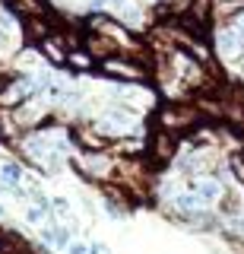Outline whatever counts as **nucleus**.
I'll use <instances>...</instances> for the list:
<instances>
[{
	"instance_id": "9",
	"label": "nucleus",
	"mask_w": 244,
	"mask_h": 254,
	"mask_svg": "<svg viewBox=\"0 0 244 254\" xmlns=\"http://www.w3.org/2000/svg\"><path fill=\"white\" fill-rule=\"evenodd\" d=\"M13 16H38L45 10V0H3Z\"/></svg>"
},
{
	"instance_id": "15",
	"label": "nucleus",
	"mask_w": 244,
	"mask_h": 254,
	"mask_svg": "<svg viewBox=\"0 0 244 254\" xmlns=\"http://www.w3.org/2000/svg\"><path fill=\"white\" fill-rule=\"evenodd\" d=\"M45 216H48V210H42V206H32V210H29V213H26V219H29V222H32V226H38V222H42Z\"/></svg>"
},
{
	"instance_id": "18",
	"label": "nucleus",
	"mask_w": 244,
	"mask_h": 254,
	"mask_svg": "<svg viewBox=\"0 0 244 254\" xmlns=\"http://www.w3.org/2000/svg\"><path fill=\"white\" fill-rule=\"evenodd\" d=\"M89 254H108V248H105V245H98V242H96V245H89Z\"/></svg>"
},
{
	"instance_id": "5",
	"label": "nucleus",
	"mask_w": 244,
	"mask_h": 254,
	"mask_svg": "<svg viewBox=\"0 0 244 254\" xmlns=\"http://www.w3.org/2000/svg\"><path fill=\"white\" fill-rule=\"evenodd\" d=\"M38 51H42V58L51 64V67H67V38L60 35V32H51L48 38H42L38 42Z\"/></svg>"
},
{
	"instance_id": "11",
	"label": "nucleus",
	"mask_w": 244,
	"mask_h": 254,
	"mask_svg": "<svg viewBox=\"0 0 244 254\" xmlns=\"http://www.w3.org/2000/svg\"><path fill=\"white\" fill-rule=\"evenodd\" d=\"M42 238H45L48 245H54V248H64V251H67V245L73 242L70 229H64V226H57V229H42Z\"/></svg>"
},
{
	"instance_id": "17",
	"label": "nucleus",
	"mask_w": 244,
	"mask_h": 254,
	"mask_svg": "<svg viewBox=\"0 0 244 254\" xmlns=\"http://www.w3.org/2000/svg\"><path fill=\"white\" fill-rule=\"evenodd\" d=\"M67 254H89V245H83V242H70V245H67Z\"/></svg>"
},
{
	"instance_id": "6",
	"label": "nucleus",
	"mask_w": 244,
	"mask_h": 254,
	"mask_svg": "<svg viewBox=\"0 0 244 254\" xmlns=\"http://www.w3.org/2000/svg\"><path fill=\"white\" fill-rule=\"evenodd\" d=\"M83 48L96 61H105V58H111V54H121V48H117L114 38L101 35V32H86V35H83Z\"/></svg>"
},
{
	"instance_id": "2",
	"label": "nucleus",
	"mask_w": 244,
	"mask_h": 254,
	"mask_svg": "<svg viewBox=\"0 0 244 254\" xmlns=\"http://www.w3.org/2000/svg\"><path fill=\"white\" fill-rule=\"evenodd\" d=\"M98 70L108 79H117V83H143L149 76V67H143V61L130 58V54H111V58L98 61Z\"/></svg>"
},
{
	"instance_id": "14",
	"label": "nucleus",
	"mask_w": 244,
	"mask_h": 254,
	"mask_svg": "<svg viewBox=\"0 0 244 254\" xmlns=\"http://www.w3.org/2000/svg\"><path fill=\"white\" fill-rule=\"evenodd\" d=\"M228 165H232V172H235V178H238V181H241V185H244V149H238V153H235V156H232V162H228Z\"/></svg>"
},
{
	"instance_id": "1",
	"label": "nucleus",
	"mask_w": 244,
	"mask_h": 254,
	"mask_svg": "<svg viewBox=\"0 0 244 254\" xmlns=\"http://www.w3.org/2000/svg\"><path fill=\"white\" fill-rule=\"evenodd\" d=\"M206 118H203V111L194 105V102H168V105H162L155 111V124L162 127V130L168 133H191L194 127H200Z\"/></svg>"
},
{
	"instance_id": "10",
	"label": "nucleus",
	"mask_w": 244,
	"mask_h": 254,
	"mask_svg": "<svg viewBox=\"0 0 244 254\" xmlns=\"http://www.w3.org/2000/svg\"><path fill=\"white\" fill-rule=\"evenodd\" d=\"M67 67H73V70H80V73H86V70L96 67V58H92L86 48H70V51H67Z\"/></svg>"
},
{
	"instance_id": "7",
	"label": "nucleus",
	"mask_w": 244,
	"mask_h": 254,
	"mask_svg": "<svg viewBox=\"0 0 244 254\" xmlns=\"http://www.w3.org/2000/svg\"><path fill=\"white\" fill-rule=\"evenodd\" d=\"M54 32V26H51V19L48 16H22V35H26V42H32V45H38L42 38H48Z\"/></svg>"
},
{
	"instance_id": "3",
	"label": "nucleus",
	"mask_w": 244,
	"mask_h": 254,
	"mask_svg": "<svg viewBox=\"0 0 244 254\" xmlns=\"http://www.w3.org/2000/svg\"><path fill=\"white\" fill-rule=\"evenodd\" d=\"M146 156L152 165H168L178 156V133H168L162 127H155L149 143H146Z\"/></svg>"
},
{
	"instance_id": "16",
	"label": "nucleus",
	"mask_w": 244,
	"mask_h": 254,
	"mask_svg": "<svg viewBox=\"0 0 244 254\" xmlns=\"http://www.w3.org/2000/svg\"><path fill=\"white\" fill-rule=\"evenodd\" d=\"M51 210H54V213H60V216H64V213H70V203L64 200V197H54V200H51Z\"/></svg>"
},
{
	"instance_id": "8",
	"label": "nucleus",
	"mask_w": 244,
	"mask_h": 254,
	"mask_svg": "<svg viewBox=\"0 0 244 254\" xmlns=\"http://www.w3.org/2000/svg\"><path fill=\"white\" fill-rule=\"evenodd\" d=\"M187 190L200 194L203 203H212V200H219V197L225 194L222 185H219V178H191V181H187Z\"/></svg>"
},
{
	"instance_id": "4",
	"label": "nucleus",
	"mask_w": 244,
	"mask_h": 254,
	"mask_svg": "<svg viewBox=\"0 0 244 254\" xmlns=\"http://www.w3.org/2000/svg\"><path fill=\"white\" fill-rule=\"evenodd\" d=\"M70 133H73V143H80L86 153H101V149H111V140H108L96 124H92V127L89 124H76Z\"/></svg>"
},
{
	"instance_id": "20",
	"label": "nucleus",
	"mask_w": 244,
	"mask_h": 254,
	"mask_svg": "<svg viewBox=\"0 0 244 254\" xmlns=\"http://www.w3.org/2000/svg\"><path fill=\"white\" fill-rule=\"evenodd\" d=\"M3 38H6V35H3V32H0V42H3Z\"/></svg>"
},
{
	"instance_id": "12",
	"label": "nucleus",
	"mask_w": 244,
	"mask_h": 254,
	"mask_svg": "<svg viewBox=\"0 0 244 254\" xmlns=\"http://www.w3.org/2000/svg\"><path fill=\"white\" fill-rule=\"evenodd\" d=\"M0 178H3V185L6 188H19V181H22V165L19 162H3L0 165Z\"/></svg>"
},
{
	"instance_id": "13",
	"label": "nucleus",
	"mask_w": 244,
	"mask_h": 254,
	"mask_svg": "<svg viewBox=\"0 0 244 254\" xmlns=\"http://www.w3.org/2000/svg\"><path fill=\"white\" fill-rule=\"evenodd\" d=\"M212 6H216V0H194L187 13H191L194 19H200V22H206V26H209V19H212Z\"/></svg>"
},
{
	"instance_id": "19",
	"label": "nucleus",
	"mask_w": 244,
	"mask_h": 254,
	"mask_svg": "<svg viewBox=\"0 0 244 254\" xmlns=\"http://www.w3.org/2000/svg\"><path fill=\"white\" fill-rule=\"evenodd\" d=\"M0 219H3V206H0Z\"/></svg>"
}]
</instances>
